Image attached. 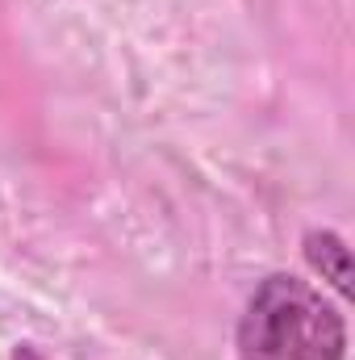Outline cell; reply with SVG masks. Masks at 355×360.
Masks as SVG:
<instances>
[{
  "mask_svg": "<svg viewBox=\"0 0 355 360\" xmlns=\"http://www.w3.org/2000/svg\"><path fill=\"white\" fill-rule=\"evenodd\" d=\"M239 360H347L343 310L309 281L272 272L247 297Z\"/></svg>",
  "mask_w": 355,
  "mask_h": 360,
  "instance_id": "cell-1",
  "label": "cell"
},
{
  "mask_svg": "<svg viewBox=\"0 0 355 360\" xmlns=\"http://www.w3.org/2000/svg\"><path fill=\"white\" fill-rule=\"evenodd\" d=\"M301 248H305L309 269L318 272L339 297L351 293V248H347V239H343L339 231H330V226H314V231H305Z\"/></svg>",
  "mask_w": 355,
  "mask_h": 360,
  "instance_id": "cell-2",
  "label": "cell"
},
{
  "mask_svg": "<svg viewBox=\"0 0 355 360\" xmlns=\"http://www.w3.org/2000/svg\"><path fill=\"white\" fill-rule=\"evenodd\" d=\"M8 360H51V356H46V352H42L38 344H17V348H13V356H8Z\"/></svg>",
  "mask_w": 355,
  "mask_h": 360,
  "instance_id": "cell-3",
  "label": "cell"
}]
</instances>
